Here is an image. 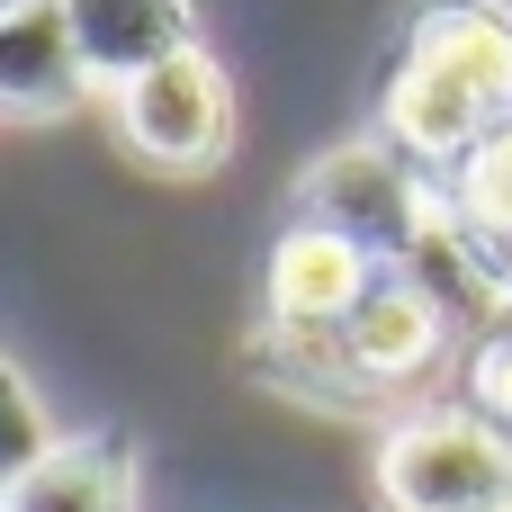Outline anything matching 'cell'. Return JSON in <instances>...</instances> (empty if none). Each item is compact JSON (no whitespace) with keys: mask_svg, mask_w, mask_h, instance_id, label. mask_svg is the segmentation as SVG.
Segmentation results:
<instances>
[{"mask_svg":"<svg viewBox=\"0 0 512 512\" xmlns=\"http://www.w3.org/2000/svg\"><path fill=\"white\" fill-rule=\"evenodd\" d=\"M378 512H512V432L477 405L405 414L378 441Z\"/></svg>","mask_w":512,"mask_h":512,"instance_id":"obj_2","label":"cell"},{"mask_svg":"<svg viewBox=\"0 0 512 512\" xmlns=\"http://www.w3.org/2000/svg\"><path fill=\"white\" fill-rule=\"evenodd\" d=\"M495 126H512V0H423L387 63L378 135L423 171H459Z\"/></svg>","mask_w":512,"mask_h":512,"instance_id":"obj_1","label":"cell"},{"mask_svg":"<svg viewBox=\"0 0 512 512\" xmlns=\"http://www.w3.org/2000/svg\"><path fill=\"white\" fill-rule=\"evenodd\" d=\"M468 405L512 432V333H486V342H477V360H468Z\"/></svg>","mask_w":512,"mask_h":512,"instance_id":"obj_12","label":"cell"},{"mask_svg":"<svg viewBox=\"0 0 512 512\" xmlns=\"http://www.w3.org/2000/svg\"><path fill=\"white\" fill-rule=\"evenodd\" d=\"M54 450V432H45V414H36V396H27V378L0 360V512H9V495H18V477L36 468Z\"/></svg>","mask_w":512,"mask_h":512,"instance_id":"obj_11","label":"cell"},{"mask_svg":"<svg viewBox=\"0 0 512 512\" xmlns=\"http://www.w3.org/2000/svg\"><path fill=\"white\" fill-rule=\"evenodd\" d=\"M342 342H351L360 378H369L378 396H396V387H414V378L450 351V306H441L414 270H378V288L342 315Z\"/></svg>","mask_w":512,"mask_h":512,"instance_id":"obj_5","label":"cell"},{"mask_svg":"<svg viewBox=\"0 0 512 512\" xmlns=\"http://www.w3.org/2000/svg\"><path fill=\"white\" fill-rule=\"evenodd\" d=\"M378 270H387L378 252H360L351 234L297 216V225L270 243V270H261V288H270V324H342V315L378 288Z\"/></svg>","mask_w":512,"mask_h":512,"instance_id":"obj_6","label":"cell"},{"mask_svg":"<svg viewBox=\"0 0 512 512\" xmlns=\"http://www.w3.org/2000/svg\"><path fill=\"white\" fill-rule=\"evenodd\" d=\"M441 198H450V189H432V171H423L414 153H396L387 135H378V144H342V153H324V162L297 180V216L351 234V243L378 252L387 270L432 234Z\"/></svg>","mask_w":512,"mask_h":512,"instance_id":"obj_4","label":"cell"},{"mask_svg":"<svg viewBox=\"0 0 512 512\" xmlns=\"http://www.w3.org/2000/svg\"><path fill=\"white\" fill-rule=\"evenodd\" d=\"M108 117H117V144L144 171L189 180V171H216L225 144H234V81L207 45H189V54L135 72L126 90H108Z\"/></svg>","mask_w":512,"mask_h":512,"instance_id":"obj_3","label":"cell"},{"mask_svg":"<svg viewBox=\"0 0 512 512\" xmlns=\"http://www.w3.org/2000/svg\"><path fill=\"white\" fill-rule=\"evenodd\" d=\"M81 99H90V72L63 27V0L0 18V117H72Z\"/></svg>","mask_w":512,"mask_h":512,"instance_id":"obj_8","label":"cell"},{"mask_svg":"<svg viewBox=\"0 0 512 512\" xmlns=\"http://www.w3.org/2000/svg\"><path fill=\"white\" fill-rule=\"evenodd\" d=\"M450 207L486 234H512V126H495L459 171H450Z\"/></svg>","mask_w":512,"mask_h":512,"instance_id":"obj_10","label":"cell"},{"mask_svg":"<svg viewBox=\"0 0 512 512\" xmlns=\"http://www.w3.org/2000/svg\"><path fill=\"white\" fill-rule=\"evenodd\" d=\"M18 9H36V0H0V18H18Z\"/></svg>","mask_w":512,"mask_h":512,"instance_id":"obj_13","label":"cell"},{"mask_svg":"<svg viewBox=\"0 0 512 512\" xmlns=\"http://www.w3.org/2000/svg\"><path fill=\"white\" fill-rule=\"evenodd\" d=\"M9 512H135V459H126V441H108V432L54 441L18 477Z\"/></svg>","mask_w":512,"mask_h":512,"instance_id":"obj_9","label":"cell"},{"mask_svg":"<svg viewBox=\"0 0 512 512\" xmlns=\"http://www.w3.org/2000/svg\"><path fill=\"white\" fill-rule=\"evenodd\" d=\"M63 27L81 45L90 90H126L135 72H153V63L198 45V9L189 0H63Z\"/></svg>","mask_w":512,"mask_h":512,"instance_id":"obj_7","label":"cell"}]
</instances>
